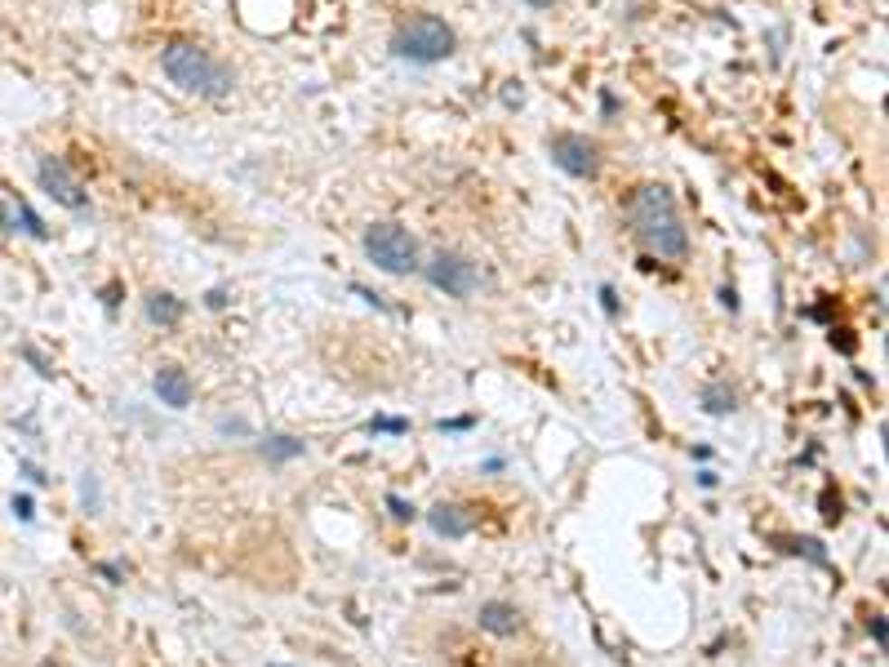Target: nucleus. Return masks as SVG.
<instances>
[{
  "label": "nucleus",
  "instance_id": "4",
  "mask_svg": "<svg viewBox=\"0 0 889 667\" xmlns=\"http://www.w3.org/2000/svg\"><path fill=\"white\" fill-rule=\"evenodd\" d=\"M361 245H365V258L378 267V272H387V276H410V272H419L422 258H419V241H414V232L405 227V223H369L365 236H361Z\"/></svg>",
  "mask_w": 889,
  "mask_h": 667
},
{
  "label": "nucleus",
  "instance_id": "26",
  "mask_svg": "<svg viewBox=\"0 0 889 667\" xmlns=\"http://www.w3.org/2000/svg\"><path fill=\"white\" fill-rule=\"evenodd\" d=\"M721 303H725L730 311H738V294H733V290H721Z\"/></svg>",
  "mask_w": 889,
  "mask_h": 667
},
{
  "label": "nucleus",
  "instance_id": "27",
  "mask_svg": "<svg viewBox=\"0 0 889 667\" xmlns=\"http://www.w3.org/2000/svg\"><path fill=\"white\" fill-rule=\"evenodd\" d=\"M525 5H534V9H552L556 0H525Z\"/></svg>",
  "mask_w": 889,
  "mask_h": 667
},
{
  "label": "nucleus",
  "instance_id": "8",
  "mask_svg": "<svg viewBox=\"0 0 889 667\" xmlns=\"http://www.w3.org/2000/svg\"><path fill=\"white\" fill-rule=\"evenodd\" d=\"M152 387H156L160 405H169V410H187L192 405V392H196L192 378H187V369H178V365H160Z\"/></svg>",
  "mask_w": 889,
  "mask_h": 667
},
{
  "label": "nucleus",
  "instance_id": "1",
  "mask_svg": "<svg viewBox=\"0 0 889 667\" xmlns=\"http://www.w3.org/2000/svg\"><path fill=\"white\" fill-rule=\"evenodd\" d=\"M628 223H631V236L640 241L645 254L667 258V262H680V258L689 254V227L680 218L672 187H663V183L636 187L628 196Z\"/></svg>",
  "mask_w": 889,
  "mask_h": 667
},
{
  "label": "nucleus",
  "instance_id": "21",
  "mask_svg": "<svg viewBox=\"0 0 889 667\" xmlns=\"http://www.w3.org/2000/svg\"><path fill=\"white\" fill-rule=\"evenodd\" d=\"M205 308H213V311L227 308V290H210V294H205Z\"/></svg>",
  "mask_w": 889,
  "mask_h": 667
},
{
  "label": "nucleus",
  "instance_id": "19",
  "mask_svg": "<svg viewBox=\"0 0 889 667\" xmlns=\"http://www.w3.org/2000/svg\"><path fill=\"white\" fill-rule=\"evenodd\" d=\"M601 308L610 311V316L619 311V299H614V285H601Z\"/></svg>",
  "mask_w": 889,
  "mask_h": 667
},
{
  "label": "nucleus",
  "instance_id": "25",
  "mask_svg": "<svg viewBox=\"0 0 889 667\" xmlns=\"http://www.w3.org/2000/svg\"><path fill=\"white\" fill-rule=\"evenodd\" d=\"M463 427H471V418H454V423H440V432H463Z\"/></svg>",
  "mask_w": 889,
  "mask_h": 667
},
{
  "label": "nucleus",
  "instance_id": "22",
  "mask_svg": "<svg viewBox=\"0 0 889 667\" xmlns=\"http://www.w3.org/2000/svg\"><path fill=\"white\" fill-rule=\"evenodd\" d=\"M872 636H876V645L885 650V618H881V615L872 618Z\"/></svg>",
  "mask_w": 889,
  "mask_h": 667
},
{
  "label": "nucleus",
  "instance_id": "6",
  "mask_svg": "<svg viewBox=\"0 0 889 667\" xmlns=\"http://www.w3.org/2000/svg\"><path fill=\"white\" fill-rule=\"evenodd\" d=\"M547 156H552V165L565 169L570 178H582V183L601 178V148H596L587 134H574V129L552 134V138H547Z\"/></svg>",
  "mask_w": 889,
  "mask_h": 667
},
{
  "label": "nucleus",
  "instance_id": "20",
  "mask_svg": "<svg viewBox=\"0 0 889 667\" xmlns=\"http://www.w3.org/2000/svg\"><path fill=\"white\" fill-rule=\"evenodd\" d=\"M14 512L23 516V520H32V516H36V508H32V499H27V494H18V499H14Z\"/></svg>",
  "mask_w": 889,
  "mask_h": 667
},
{
  "label": "nucleus",
  "instance_id": "24",
  "mask_svg": "<svg viewBox=\"0 0 889 667\" xmlns=\"http://www.w3.org/2000/svg\"><path fill=\"white\" fill-rule=\"evenodd\" d=\"M698 485H703V490H712V485H716V472H712V467H703V472H698Z\"/></svg>",
  "mask_w": 889,
  "mask_h": 667
},
{
  "label": "nucleus",
  "instance_id": "14",
  "mask_svg": "<svg viewBox=\"0 0 889 667\" xmlns=\"http://www.w3.org/2000/svg\"><path fill=\"white\" fill-rule=\"evenodd\" d=\"M262 454L271 462H285V459H298L303 454V441H294V436H267V445H262Z\"/></svg>",
  "mask_w": 889,
  "mask_h": 667
},
{
  "label": "nucleus",
  "instance_id": "23",
  "mask_svg": "<svg viewBox=\"0 0 889 667\" xmlns=\"http://www.w3.org/2000/svg\"><path fill=\"white\" fill-rule=\"evenodd\" d=\"M832 343H837L840 352H854V338H849V329H840V338L832 334Z\"/></svg>",
  "mask_w": 889,
  "mask_h": 667
},
{
  "label": "nucleus",
  "instance_id": "15",
  "mask_svg": "<svg viewBox=\"0 0 889 667\" xmlns=\"http://www.w3.org/2000/svg\"><path fill=\"white\" fill-rule=\"evenodd\" d=\"M369 432H387V436H405V432H410V423H405V418H374V423H369Z\"/></svg>",
  "mask_w": 889,
  "mask_h": 667
},
{
  "label": "nucleus",
  "instance_id": "17",
  "mask_svg": "<svg viewBox=\"0 0 889 667\" xmlns=\"http://www.w3.org/2000/svg\"><path fill=\"white\" fill-rule=\"evenodd\" d=\"M23 357L32 360V365H36V374H45V378H53V360H45V357H41V352H36V348H32V343H23Z\"/></svg>",
  "mask_w": 889,
  "mask_h": 667
},
{
  "label": "nucleus",
  "instance_id": "16",
  "mask_svg": "<svg viewBox=\"0 0 889 667\" xmlns=\"http://www.w3.org/2000/svg\"><path fill=\"white\" fill-rule=\"evenodd\" d=\"M387 508H392L396 520H414V516H419V512H414V503H405L401 494H387Z\"/></svg>",
  "mask_w": 889,
  "mask_h": 667
},
{
  "label": "nucleus",
  "instance_id": "18",
  "mask_svg": "<svg viewBox=\"0 0 889 667\" xmlns=\"http://www.w3.org/2000/svg\"><path fill=\"white\" fill-rule=\"evenodd\" d=\"M823 516H828V520H840V499L832 494V490L823 494Z\"/></svg>",
  "mask_w": 889,
  "mask_h": 667
},
{
  "label": "nucleus",
  "instance_id": "5",
  "mask_svg": "<svg viewBox=\"0 0 889 667\" xmlns=\"http://www.w3.org/2000/svg\"><path fill=\"white\" fill-rule=\"evenodd\" d=\"M422 276H427L431 290H440V294H449V299H471L476 285H480L476 262H471L468 254H459V250H436V254L422 262Z\"/></svg>",
  "mask_w": 889,
  "mask_h": 667
},
{
  "label": "nucleus",
  "instance_id": "13",
  "mask_svg": "<svg viewBox=\"0 0 889 667\" xmlns=\"http://www.w3.org/2000/svg\"><path fill=\"white\" fill-rule=\"evenodd\" d=\"M698 401H703V410L707 414H733L738 410V396H733V387H725V383H707Z\"/></svg>",
  "mask_w": 889,
  "mask_h": 667
},
{
  "label": "nucleus",
  "instance_id": "7",
  "mask_svg": "<svg viewBox=\"0 0 889 667\" xmlns=\"http://www.w3.org/2000/svg\"><path fill=\"white\" fill-rule=\"evenodd\" d=\"M36 178H41V192L58 201V205L67 209H85L90 205V196H85V187H80V178L71 174V165L62 160V156H45L41 165H36Z\"/></svg>",
  "mask_w": 889,
  "mask_h": 667
},
{
  "label": "nucleus",
  "instance_id": "9",
  "mask_svg": "<svg viewBox=\"0 0 889 667\" xmlns=\"http://www.w3.org/2000/svg\"><path fill=\"white\" fill-rule=\"evenodd\" d=\"M427 525H431V534H440V538H468L471 529H476V512L463 508V503H436V508L427 512Z\"/></svg>",
  "mask_w": 889,
  "mask_h": 667
},
{
  "label": "nucleus",
  "instance_id": "10",
  "mask_svg": "<svg viewBox=\"0 0 889 667\" xmlns=\"http://www.w3.org/2000/svg\"><path fill=\"white\" fill-rule=\"evenodd\" d=\"M0 227H5V232H27V236H36V241H50V227L41 223V214L27 205L23 196L0 201Z\"/></svg>",
  "mask_w": 889,
  "mask_h": 667
},
{
  "label": "nucleus",
  "instance_id": "2",
  "mask_svg": "<svg viewBox=\"0 0 889 667\" xmlns=\"http://www.w3.org/2000/svg\"><path fill=\"white\" fill-rule=\"evenodd\" d=\"M160 71L169 76V85L196 99H227L236 90V71L196 41H169L160 50Z\"/></svg>",
  "mask_w": 889,
  "mask_h": 667
},
{
  "label": "nucleus",
  "instance_id": "11",
  "mask_svg": "<svg viewBox=\"0 0 889 667\" xmlns=\"http://www.w3.org/2000/svg\"><path fill=\"white\" fill-rule=\"evenodd\" d=\"M476 623H480L485 632H494V636H516V632H521V610L507 605V601H485L480 615H476Z\"/></svg>",
  "mask_w": 889,
  "mask_h": 667
},
{
  "label": "nucleus",
  "instance_id": "3",
  "mask_svg": "<svg viewBox=\"0 0 889 667\" xmlns=\"http://www.w3.org/2000/svg\"><path fill=\"white\" fill-rule=\"evenodd\" d=\"M454 45H459L454 27H449L445 18H436V14H410V18H401L396 32H392V53L405 58V62H419V67L445 62V58L454 53Z\"/></svg>",
  "mask_w": 889,
  "mask_h": 667
},
{
  "label": "nucleus",
  "instance_id": "12",
  "mask_svg": "<svg viewBox=\"0 0 889 667\" xmlns=\"http://www.w3.org/2000/svg\"><path fill=\"white\" fill-rule=\"evenodd\" d=\"M143 311H147V320L152 325H160V329H174L183 316H187V308H183V299H174L169 290H156V294H147L143 299Z\"/></svg>",
  "mask_w": 889,
  "mask_h": 667
}]
</instances>
